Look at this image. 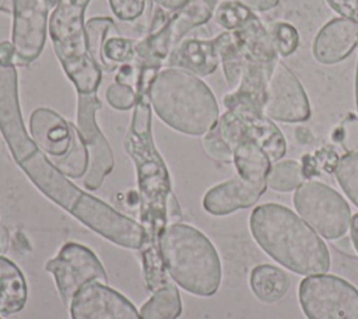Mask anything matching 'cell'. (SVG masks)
<instances>
[{
    "mask_svg": "<svg viewBox=\"0 0 358 319\" xmlns=\"http://www.w3.org/2000/svg\"><path fill=\"white\" fill-rule=\"evenodd\" d=\"M0 319H1V316H0Z\"/></svg>",
    "mask_w": 358,
    "mask_h": 319,
    "instance_id": "43",
    "label": "cell"
},
{
    "mask_svg": "<svg viewBox=\"0 0 358 319\" xmlns=\"http://www.w3.org/2000/svg\"><path fill=\"white\" fill-rule=\"evenodd\" d=\"M263 113L271 120L284 123L305 122L312 115L303 85L281 62H277L268 78Z\"/></svg>",
    "mask_w": 358,
    "mask_h": 319,
    "instance_id": "14",
    "label": "cell"
},
{
    "mask_svg": "<svg viewBox=\"0 0 358 319\" xmlns=\"http://www.w3.org/2000/svg\"><path fill=\"white\" fill-rule=\"evenodd\" d=\"M298 299L306 319H358V288L336 274L306 276Z\"/></svg>",
    "mask_w": 358,
    "mask_h": 319,
    "instance_id": "9",
    "label": "cell"
},
{
    "mask_svg": "<svg viewBox=\"0 0 358 319\" xmlns=\"http://www.w3.org/2000/svg\"><path fill=\"white\" fill-rule=\"evenodd\" d=\"M180 313V294L171 281L155 290L140 309L141 319H178Z\"/></svg>",
    "mask_w": 358,
    "mask_h": 319,
    "instance_id": "23",
    "label": "cell"
},
{
    "mask_svg": "<svg viewBox=\"0 0 358 319\" xmlns=\"http://www.w3.org/2000/svg\"><path fill=\"white\" fill-rule=\"evenodd\" d=\"M108 104L117 111H127L134 108L137 101V92L133 87L126 84L113 83L105 92Z\"/></svg>",
    "mask_w": 358,
    "mask_h": 319,
    "instance_id": "32",
    "label": "cell"
},
{
    "mask_svg": "<svg viewBox=\"0 0 358 319\" xmlns=\"http://www.w3.org/2000/svg\"><path fill=\"white\" fill-rule=\"evenodd\" d=\"M305 179L302 165L298 161H277L268 172L267 186L275 192H291L296 190Z\"/></svg>",
    "mask_w": 358,
    "mask_h": 319,
    "instance_id": "25",
    "label": "cell"
},
{
    "mask_svg": "<svg viewBox=\"0 0 358 319\" xmlns=\"http://www.w3.org/2000/svg\"><path fill=\"white\" fill-rule=\"evenodd\" d=\"M113 14L124 22L137 21L145 10L147 0H108Z\"/></svg>",
    "mask_w": 358,
    "mask_h": 319,
    "instance_id": "33",
    "label": "cell"
},
{
    "mask_svg": "<svg viewBox=\"0 0 358 319\" xmlns=\"http://www.w3.org/2000/svg\"><path fill=\"white\" fill-rule=\"evenodd\" d=\"M214 14L207 0H187L175 11L155 7L147 35L136 43V59L141 69L159 71L185 35L206 24Z\"/></svg>",
    "mask_w": 358,
    "mask_h": 319,
    "instance_id": "7",
    "label": "cell"
},
{
    "mask_svg": "<svg viewBox=\"0 0 358 319\" xmlns=\"http://www.w3.org/2000/svg\"><path fill=\"white\" fill-rule=\"evenodd\" d=\"M236 1L245 4L255 13L256 11H268L274 7H277L280 3V0H236Z\"/></svg>",
    "mask_w": 358,
    "mask_h": 319,
    "instance_id": "35",
    "label": "cell"
},
{
    "mask_svg": "<svg viewBox=\"0 0 358 319\" xmlns=\"http://www.w3.org/2000/svg\"><path fill=\"white\" fill-rule=\"evenodd\" d=\"M358 46V24L336 17L326 22L316 34L312 55L322 64H336L347 59Z\"/></svg>",
    "mask_w": 358,
    "mask_h": 319,
    "instance_id": "17",
    "label": "cell"
},
{
    "mask_svg": "<svg viewBox=\"0 0 358 319\" xmlns=\"http://www.w3.org/2000/svg\"><path fill=\"white\" fill-rule=\"evenodd\" d=\"M334 140L343 147L345 154L358 151V118L355 115L348 113L336 127Z\"/></svg>",
    "mask_w": 358,
    "mask_h": 319,
    "instance_id": "30",
    "label": "cell"
},
{
    "mask_svg": "<svg viewBox=\"0 0 358 319\" xmlns=\"http://www.w3.org/2000/svg\"><path fill=\"white\" fill-rule=\"evenodd\" d=\"M137 41L120 35L108 36L101 48V70L113 71L136 59Z\"/></svg>",
    "mask_w": 358,
    "mask_h": 319,
    "instance_id": "24",
    "label": "cell"
},
{
    "mask_svg": "<svg viewBox=\"0 0 358 319\" xmlns=\"http://www.w3.org/2000/svg\"><path fill=\"white\" fill-rule=\"evenodd\" d=\"M234 165L236 173L257 185H267V176L271 169V160L266 151L250 140H241L232 148Z\"/></svg>",
    "mask_w": 358,
    "mask_h": 319,
    "instance_id": "21",
    "label": "cell"
},
{
    "mask_svg": "<svg viewBox=\"0 0 358 319\" xmlns=\"http://www.w3.org/2000/svg\"><path fill=\"white\" fill-rule=\"evenodd\" d=\"M151 1L155 3L158 7L164 8L165 11H175L182 6H185L187 0H151Z\"/></svg>",
    "mask_w": 358,
    "mask_h": 319,
    "instance_id": "37",
    "label": "cell"
},
{
    "mask_svg": "<svg viewBox=\"0 0 358 319\" xmlns=\"http://www.w3.org/2000/svg\"><path fill=\"white\" fill-rule=\"evenodd\" d=\"M256 13L236 0H221L214 8L213 18L225 31H234L249 21Z\"/></svg>",
    "mask_w": 358,
    "mask_h": 319,
    "instance_id": "27",
    "label": "cell"
},
{
    "mask_svg": "<svg viewBox=\"0 0 358 319\" xmlns=\"http://www.w3.org/2000/svg\"><path fill=\"white\" fill-rule=\"evenodd\" d=\"M266 189L267 185L252 183L236 175L208 189L203 197V207L211 215H228L255 206Z\"/></svg>",
    "mask_w": 358,
    "mask_h": 319,
    "instance_id": "18",
    "label": "cell"
},
{
    "mask_svg": "<svg viewBox=\"0 0 358 319\" xmlns=\"http://www.w3.org/2000/svg\"><path fill=\"white\" fill-rule=\"evenodd\" d=\"M69 311L71 319H141L133 302L122 292L99 281L80 287L69 305Z\"/></svg>",
    "mask_w": 358,
    "mask_h": 319,
    "instance_id": "15",
    "label": "cell"
},
{
    "mask_svg": "<svg viewBox=\"0 0 358 319\" xmlns=\"http://www.w3.org/2000/svg\"><path fill=\"white\" fill-rule=\"evenodd\" d=\"M355 104L358 109V62H357V69H355Z\"/></svg>",
    "mask_w": 358,
    "mask_h": 319,
    "instance_id": "41",
    "label": "cell"
},
{
    "mask_svg": "<svg viewBox=\"0 0 358 319\" xmlns=\"http://www.w3.org/2000/svg\"><path fill=\"white\" fill-rule=\"evenodd\" d=\"M326 3L343 18L358 24V0H326Z\"/></svg>",
    "mask_w": 358,
    "mask_h": 319,
    "instance_id": "34",
    "label": "cell"
},
{
    "mask_svg": "<svg viewBox=\"0 0 358 319\" xmlns=\"http://www.w3.org/2000/svg\"><path fill=\"white\" fill-rule=\"evenodd\" d=\"M28 287L20 267L0 255V313L14 315L25 306Z\"/></svg>",
    "mask_w": 358,
    "mask_h": 319,
    "instance_id": "20",
    "label": "cell"
},
{
    "mask_svg": "<svg viewBox=\"0 0 358 319\" xmlns=\"http://www.w3.org/2000/svg\"><path fill=\"white\" fill-rule=\"evenodd\" d=\"M201 144H203L206 154L210 158L220 161V162H225V164L232 162L234 153H232L231 147L221 139V136L218 134L215 127H213L208 133H206L203 136Z\"/></svg>",
    "mask_w": 358,
    "mask_h": 319,
    "instance_id": "31",
    "label": "cell"
},
{
    "mask_svg": "<svg viewBox=\"0 0 358 319\" xmlns=\"http://www.w3.org/2000/svg\"><path fill=\"white\" fill-rule=\"evenodd\" d=\"M90 0H57L50 14L48 32L53 50L77 94L98 91L102 70L88 50L84 15Z\"/></svg>",
    "mask_w": 358,
    "mask_h": 319,
    "instance_id": "6",
    "label": "cell"
},
{
    "mask_svg": "<svg viewBox=\"0 0 358 319\" xmlns=\"http://www.w3.org/2000/svg\"><path fill=\"white\" fill-rule=\"evenodd\" d=\"M249 284L252 292L259 301L264 304H274L288 291L289 277L282 269L263 263L252 269Z\"/></svg>",
    "mask_w": 358,
    "mask_h": 319,
    "instance_id": "22",
    "label": "cell"
},
{
    "mask_svg": "<svg viewBox=\"0 0 358 319\" xmlns=\"http://www.w3.org/2000/svg\"><path fill=\"white\" fill-rule=\"evenodd\" d=\"M101 106L102 102L96 92L78 94L77 127L88 153V168L83 179L84 187L88 190L99 189L115 165L112 148L96 123V111Z\"/></svg>",
    "mask_w": 358,
    "mask_h": 319,
    "instance_id": "12",
    "label": "cell"
},
{
    "mask_svg": "<svg viewBox=\"0 0 358 319\" xmlns=\"http://www.w3.org/2000/svg\"><path fill=\"white\" fill-rule=\"evenodd\" d=\"M8 245V232L7 229L3 227V224L0 222V252L6 250Z\"/></svg>",
    "mask_w": 358,
    "mask_h": 319,
    "instance_id": "39",
    "label": "cell"
},
{
    "mask_svg": "<svg viewBox=\"0 0 358 319\" xmlns=\"http://www.w3.org/2000/svg\"><path fill=\"white\" fill-rule=\"evenodd\" d=\"M45 270L55 277L59 295L67 306L84 284L91 281L108 283L106 270L98 256L77 242L64 243L59 253L45 263Z\"/></svg>",
    "mask_w": 358,
    "mask_h": 319,
    "instance_id": "11",
    "label": "cell"
},
{
    "mask_svg": "<svg viewBox=\"0 0 358 319\" xmlns=\"http://www.w3.org/2000/svg\"><path fill=\"white\" fill-rule=\"evenodd\" d=\"M207 1H208V3L215 8V7H217V4H218L221 0H207Z\"/></svg>",
    "mask_w": 358,
    "mask_h": 319,
    "instance_id": "42",
    "label": "cell"
},
{
    "mask_svg": "<svg viewBox=\"0 0 358 319\" xmlns=\"http://www.w3.org/2000/svg\"><path fill=\"white\" fill-rule=\"evenodd\" d=\"M220 64L218 38L183 39L171 53L165 66L186 70L197 77H206Z\"/></svg>",
    "mask_w": 358,
    "mask_h": 319,
    "instance_id": "19",
    "label": "cell"
},
{
    "mask_svg": "<svg viewBox=\"0 0 358 319\" xmlns=\"http://www.w3.org/2000/svg\"><path fill=\"white\" fill-rule=\"evenodd\" d=\"M351 228H350V234H351V242L358 253V213L355 215L351 217Z\"/></svg>",
    "mask_w": 358,
    "mask_h": 319,
    "instance_id": "38",
    "label": "cell"
},
{
    "mask_svg": "<svg viewBox=\"0 0 358 319\" xmlns=\"http://www.w3.org/2000/svg\"><path fill=\"white\" fill-rule=\"evenodd\" d=\"M88 50L96 66L101 69V48L110 35H120L115 21L109 17H94L85 22Z\"/></svg>",
    "mask_w": 358,
    "mask_h": 319,
    "instance_id": "26",
    "label": "cell"
},
{
    "mask_svg": "<svg viewBox=\"0 0 358 319\" xmlns=\"http://www.w3.org/2000/svg\"><path fill=\"white\" fill-rule=\"evenodd\" d=\"M159 253L166 274L185 291L197 297L214 295L222 267L213 242L197 228L172 222L159 239Z\"/></svg>",
    "mask_w": 358,
    "mask_h": 319,
    "instance_id": "5",
    "label": "cell"
},
{
    "mask_svg": "<svg viewBox=\"0 0 358 319\" xmlns=\"http://www.w3.org/2000/svg\"><path fill=\"white\" fill-rule=\"evenodd\" d=\"M180 220L182 218V211H180V207L178 204V200L175 197L173 193L169 194V199H168V220Z\"/></svg>",
    "mask_w": 358,
    "mask_h": 319,
    "instance_id": "36",
    "label": "cell"
},
{
    "mask_svg": "<svg viewBox=\"0 0 358 319\" xmlns=\"http://www.w3.org/2000/svg\"><path fill=\"white\" fill-rule=\"evenodd\" d=\"M278 57L292 55L299 46V34L294 25L287 21H275L268 27Z\"/></svg>",
    "mask_w": 358,
    "mask_h": 319,
    "instance_id": "29",
    "label": "cell"
},
{
    "mask_svg": "<svg viewBox=\"0 0 358 319\" xmlns=\"http://www.w3.org/2000/svg\"><path fill=\"white\" fill-rule=\"evenodd\" d=\"M11 43L14 64L28 66L45 46L49 24L48 0H13Z\"/></svg>",
    "mask_w": 358,
    "mask_h": 319,
    "instance_id": "13",
    "label": "cell"
},
{
    "mask_svg": "<svg viewBox=\"0 0 358 319\" xmlns=\"http://www.w3.org/2000/svg\"><path fill=\"white\" fill-rule=\"evenodd\" d=\"M148 99L155 115L183 134L204 136L220 119L218 102L210 87L182 69H161L148 90Z\"/></svg>",
    "mask_w": 358,
    "mask_h": 319,
    "instance_id": "4",
    "label": "cell"
},
{
    "mask_svg": "<svg viewBox=\"0 0 358 319\" xmlns=\"http://www.w3.org/2000/svg\"><path fill=\"white\" fill-rule=\"evenodd\" d=\"M249 228L256 243L285 269L303 276L329 271L330 253L324 241L287 206L259 204L250 214Z\"/></svg>",
    "mask_w": 358,
    "mask_h": 319,
    "instance_id": "3",
    "label": "cell"
},
{
    "mask_svg": "<svg viewBox=\"0 0 358 319\" xmlns=\"http://www.w3.org/2000/svg\"><path fill=\"white\" fill-rule=\"evenodd\" d=\"M299 217L320 236L338 239L351 224V208L347 200L331 186L319 180H305L294 194Z\"/></svg>",
    "mask_w": 358,
    "mask_h": 319,
    "instance_id": "8",
    "label": "cell"
},
{
    "mask_svg": "<svg viewBox=\"0 0 358 319\" xmlns=\"http://www.w3.org/2000/svg\"><path fill=\"white\" fill-rule=\"evenodd\" d=\"M334 173L343 192L358 207V151L344 154L338 160Z\"/></svg>",
    "mask_w": 358,
    "mask_h": 319,
    "instance_id": "28",
    "label": "cell"
},
{
    "mask_svg": "<svg viewBox=\"0 0 358 319\" xmlns=\"http://www.w3.org/2000/svg\"><path fill=\"white\" fill-rule=\"evenodd\" d=\"M74 123L49 108H36L29 116V133L36 146L53 165L69 154L73 143Z\"/></svg>",
    "mask_w": 358,
    "mask_h": 319,
    "instance_id": "16",
    "label": "cell"
},
{
    "mask_svg": "<svg viewBox=\"0 0 358 319\" xmlns=\"http://www.w3.org/2000/svg\"><path fill=\"white\" fill-rule=\"evenodd\" d=\"M214 127L231 150L241 140H250L266 151L271 162L280 161L287 153L282 132L263 112L227 109Z\"/></svg>",
    "mask_w": 358,
    "mask_h": 319,
    "instance_id": "10",
    "label": "cell"
},
{
    "mask_svg": "<svg viewBox=\"0 0 358 319\" xmlns=\"http://www.w3.org/2000/svg\"><path fill=\"white\" fill-rule=\"evenodd\" d=\"M0 133L15 164L49 200L112 243L126 249L143 248L145 234L140 222L77 187L28 136L13 62H0Z\"/></svg>",
    "mask_w": 358,
    "mask_h": 319,
    "instance_id": "1",
    "label": "cell"
},
{
    "mask_svg": "<svg viewBox=\"0 0 358 319\" xmlns=\"http://www.w3.org/2000/svg\"><path fill=\"white\" fill-rule=\"evenodd\" d=\"M136 92L137 101L124 137V150L136 166L140 224L145 234L140 250L145 284L154 292L169 281L159 253V239L168 225V199L172 190L168 168L152 141L148 91L137 87Z\"/></svg>",
    "mask_w": 358,
    "mask_h": 319,
    "instance_id": "2",
    "label": "cell"
},
{
    "mask_svg": "<svg viewBox=\"0 0 358 319\" xmlns=\"http://www.w3.org/2000/svg\"><path fill=\"white\" fill-rule=\"evenodd\" d=\"M0 11L13 13V0H0Z\"/></svg>",
    "mask_w": 358,
    "mask_h": 319,
    "instance_id": "40",
    "label": "cell"
}]
</instances>
